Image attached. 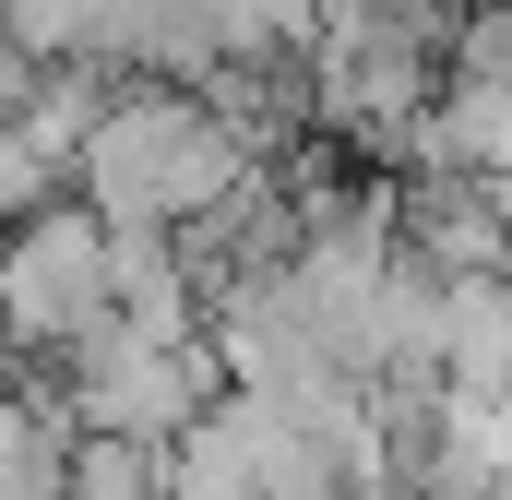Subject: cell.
<instances>
[{
    "instance_id": "obj_1",
    "label": "cell",
    "mask_w": 512,
    "mask_h": 500,
    "mask_svg": "<svg viewBox=\"0 0 512 500\" xmlns=\"http://www.w3.org/2000/svg\"><path fill=\"white\" fill-rule=\"evenodd\" d=\"M251 179H262V155L191 84H108V108H96L84 155H72V203L108 239H191Z\"/></svg>"
},
{
    "instance_id": "obj_2",
    "label": "cell",
    "mask_w": 512,
    "mask_h": 500,
    "mask_svg": "<svg viewBox=\"0 0 512 500\" xmlns=\"http://www.w3.org/2000/svg\"><path fill=\"white\" fill-rule=\"evenodd\" d=\"M108 322V227L84 203H48L0 239V334L36 358H72Z\"/></svg>"
}]
</instances>
